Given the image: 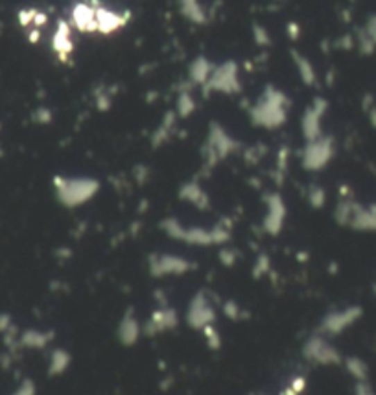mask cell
I'll list each match as a JSON object with an SVG mask.
<instances>
[{
  "label": "cell",
  "instance_id": "obj_1",
  "mask_svg": "<svg viewBox=\"0 0 376 395\" xmlns=\"http://www.w3.org/2000/svg\"><path fill=\"white\" fill-rule=\"evenodd\" d=\"M96 190V183H91V181H70V183L63 185V200L70 205L74 203H80V201L91 198V194Z\"/></svg>",
  "mask_w": 376,
  "mask_h": 395
}]
</instances>
